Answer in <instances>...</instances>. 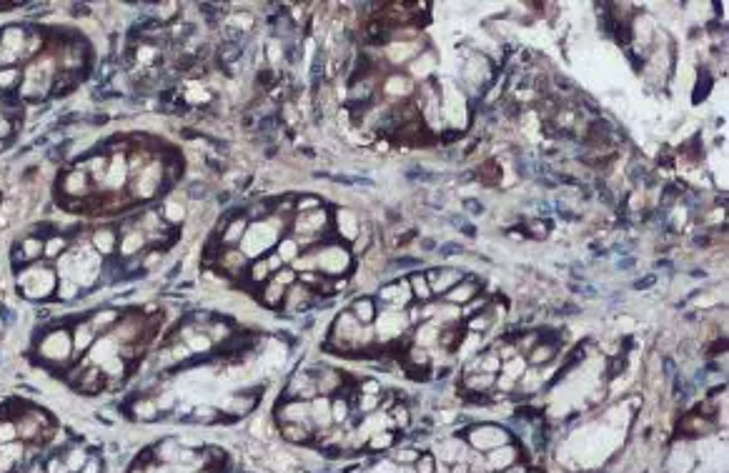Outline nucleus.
I'll use <instances>...</instances> for the list:
<instances>
[{"label": "nucleus", "instance_id": "11", "mask_svg": "<svg viewBox=\"0 0 729 473\" xmlns=\"http://www.w3.org/2000/svg\"><path fill=\"white\" fill-rule=\"evenodd\" d=\"M20 83H23V73H20L15 65H10V68H0V90L20 88Z\"/></svg>", "mask_w": 729, "mask_h": 473}, {"label": "nucleus", "instance_id": "14", "mask_svg": "<svg viewBox=\"0 0 729 473\" xmlns=\"http://www.w3.org/2000/svg\"><path fill=\"white\" fill-rule=\"evenodd\" d=\"M449 223L454 225V228H459V231H464L469 238H476V225H471V223H469V221L464 218V216H451V218H449Z\"/></svg>", "mask_w": 729, "mask_h": 473}, {"label": "nucleus", "instance_id": "7", "mask_svg": "<svg viewBox=\"0 0 729 473\" xmlns=\"http://www.w3.org/2000/svg\"><path fill=\"white\" fill-rule=\"evenodd\" d=\"M143 243H146V236L141 231L123 233V238H118V250H120V255H136V253H141Z\"/></svg>", "mask_w": 729, "mask_h": 473}, {"label": "nucleus", "instance_id": "24", "mask_svg": "<svg viewBox=\"0 0 729 473\" xmlns=\"http://www.w3.org/2000/svg\"><path fill=\"white\" fill-rule=\"evenodd\" d=\"M654 266H657V268H669V271H672V263H669L667 258H661V261H657Z\"/></svg>", "mask_w": 729, "mask_h": 473}, {"label": "nucleus", "instance_id": "16", "mask_svg": "<svg viewBox=\"0 0 729 473\" xmlns=\"http://www.w3.org/2000/svg\"><path fill=\"white\" fill-rule=\"evenodd\" d=\"M437 250H439V255H444V258L464 253V248L459 246V243H441V246H437Z\"/></svg>", "mask_w": 729, "mask_h": 473}, {"label": "nucleus", "instance_id": "25", "mask_svg": "<svg viewBox=\"0 0 729 473\" xmlns=\"http://www.w3.org/2000/svg\"><path fill=\"white\" fill-rule=\"evenodd\" d=\"M692 275H694V278H707L705 271H692Z\"/></svg>", "mask_w": 729, "mask_h": 473}, {"label": "nucleus", "instance_id": "20", "mask_svg": "<svg viewBox=\"0 0 729 473\" xmlns=\"http://www.w3.org/2000/svg\"><path fill=\"white\" fill-rule=\"evenodd\" d=\"M416 266H421L418 258H404V255H401V258L393 261V268H416Z\"/></svg>", "mask_w": 729, "mask_h": 473}, {"label": "nucleus", "instance_id": "2", "mask_svg": "<svg viewBox=\"0 0 729 473\" xmlns=\"http://www.w3.org/2000/svg\"><path fill=\"white\" fill-rule=\"evenodd\" d=\"M40 358L48 363H65L73 353V338H70L68 330H53V333H45L40 346Z\"/></svg>", "mask_w": 729, "mask_h": 473}, {"label": "nucleus", "instance_id": "1", "mask_svg": "<svg viewBox=\"0 0 729 473\" xmlns=\"http://www.w3.org/2000/svg\"><path fill=\"white\" fill-rule=\"evenodd\" d=\"M58 288V273L48 266H33L18 275V291L25 298H48Z\"/></svg>", "mask_w": 729, "mask_h": 473}, {"label": "nucleus", "instance_id": "10", "mask_svg": "<svg viewBox=\"0 0 729 473\" xmlns=\"http://www.w3.org/2000/svg\"><path fill=\"white\" fill-rule=\"evenodd\" d=\"M354 316L359 318L361 323H371V321H374V316H376V305H374V300H371V298H366V296H363V298H359V300H356V303H354Z\"/></svg>", "mask_w": 729, "mask_h": 473}, {"label": "nucleus", "instance_id": "6", "mask_svg": "<svg viewBox=\"0 0 729 473\" xmlns=\"http://www.w3.org/2000/svg\"><path fill=\"white\" fill-rule=\"evenodd\" d=\"M43 246L45 241L40 236H25L23 241H20V263L38 261V258L43 255Z\"/></svg>", "mask_w": 729, "mask_h": 473}, {"label": "nucleus", "instance_id": "9", "mask_svg": "<svg viewBox=\"0 0 729 473\" xmlns=\"http://www.w3.org/2000/svg\"><path fill=\"white\" fill-rule=\"evenodd\" d=\"M243 231H246V218L238 216V213H231V225H228V231L221 236V241H224L226 246H236V243H241Z\"/></svg>", "mask_w": 729, "mask_h": 473}, {"label": "nucleus", "instance_id": "3", "mask_svg": "<svg viewBox=\"0 0 729 473\" xmlns=\"http://www.w3.org/2000/svg\"><path fill=\"white\" fill-rule=\"evenodd\" d=\"M25 43H28V33L20 28V25H8L0 31V45L10 53L15 61L25 56Z\"/></svg>", "mask_w": 729, "mask_h": 473}, {"label": "nucleus", "instance_id": "23", "mask_svg": "<svg viewBox=\"0 0 729 473\" xmlns=\"http://www.w3.org/2000/svg\"><path fill=\"white\" fill-rule=\"evenodd\" d=\"M632 266H634V258H627V261H619V268H622V271H629Z\"/></svg>", "mask_w": 729, "mask_h": 473}, {"label": "nucleus", "instance_id": "22", "mask_svg": "<svg viewBox=\"0 0 729 473\" xmlns=\"http://www.w3.org/2000/svg\"><path fill=\"white\" fill-rule=\"evenodd\" d=\"M421 248H424V250H437V243L431 241V238H424V241H421Z\"/></svg>", "mask_w": 729, "mask_h": 473}, {"label": "nucleus", "instance_id": "5", "mask_svg": "<svg viewBox=\"0 0 729 473\" xmlns=\"http://www.w3.org/2000/svg\"><path fill=\"white\" fill-rule=\"evenodd\" d=\"M476 293H479V280L464 275L462 286H454L451 293H446V300H451V303H469V300L476 298Z\"/></svg>", "mask_w": 729, "mask_h": 473}, {"label": "nucleus", "instance_id": "4", "mask_svg": "<svg viewBox=\"0 0 729 473\" xmlns=\"http://www.w3.org/2000/svg\"><path fill=\"white\" fill-rule=\"evenodd\" d=\"M70 338H73V353H86V351H91V346L98 341V333L91 328L88 321H83V323H78L73 328Z\"/></svg>", "mask_w": 729, "mask_h": 473}, {"label": "nucleus", "instance_id": "21", "mask_svg": "<svg viewBox=\"0 0 729 473\" xmlns=\"http://www.w3.org/2000/svg\"><path fill=\"white\" fill-rule=\"evenodd\" d=\"M10 133H13V123L6 115H0V138H8Z\"/></svg>", "mask_w": 729, "mask_h": 473}, {"label": "nucleus", "instance_id": "19", "mask_svg": "<svg viewBox=\"0 0 729 473\" xmlns=\"http://www.w3.org/2000/svg\"><path fill=\"white\" fill-rule=\"evenodd\" d=\"M654 283H657V275H647V278L634 280V283H632V288H634V291H647V288H652Z\"/></svg>", "mask_w": 729, "mask_h": 473}, {"label": "nucleus", "instance_id": "15", "mask_svg": "<svg viewBox=\"0 0 729 473\" xmlns=\"http://www.w3.org/2000/svg\"><path fill=\"white\" fill-rule=\"evenodd\" d=\"M406 178H409V181H426V183H434V181H437V175H431L429 170L418 168V166H414V168H409V173H406Z\"/></svg>", "mask_w": 729, "mask_h": 473}, {"label": "nucleus", "instance_id": "18", "mask_svg": "<svg viewBox=\"0 0 729 473\" xmlns=\"http://www.w3.org/2000/svg\"><path fill=\"white\" fill-rule=\"evenodd\" d=\"M569 288H572V291H577V293H581L584 298H597V288H594V286H586V283L577 286V283H572Z\"/></svg>", "mask_w": 729, "mask_h": 473}, {"label": "nucleus", "instance_id": "12", "mask_svg": "<svg viewBox=\"0 0 729 473\" xmlns=\"http://www.w3.org/2000/svg\"><path fill=\"white\" fill-rule=\"evenodd\" d=\"M65 246H68V243H65V238L63 236H50L43 246L45 258H48V261H58V258L65 253Z\"/></svg>", "mask_w": 729, "mask_h": 473}, {"label": "nucleus", "instance_id": "17", "mask_svg": "<svg viewBox=\"0 0 729 473\" xmlns=\"http://www.w3.org/2000/svg\"><path fill=\"white\" fill-rule=\"evenodd\" d=\"M462 206H464V211H469L471 216H481V213H484V203L476 198H464Z\"/></svg>", "mask_w": 729, "mask_h": 473}, {"label": "nucleus", "instance_id": "8", "mask_svg": "<svg viewBox=\"0 0 729 473\" xmlns=\"http://www.w3.org/2000/svg\"><path fill=\"white\" fill-rule=\"evenodd\" d=\"M118 248V236L113 231H95L93 233V250L100 255H108Z\"/></svg>", "mask_w": 729, "mask_h": 473}, {"label": "nucleus", "instance_id": "13", "mask_svg": "<svg viewBox=\"0 0 729 473\" xmlns=\"http://www.w3.org/2000/svg\"><path fill=\"white\" fill-rule=\"evenodd\" d=\"M409 283H411V286H414V291H416V298H421V300H429V298H431L429 280H426L424 275L414 273L411 278H409Z\"/></svg>", "mask_w": 729, "mask_h": 473}]
</instances>
